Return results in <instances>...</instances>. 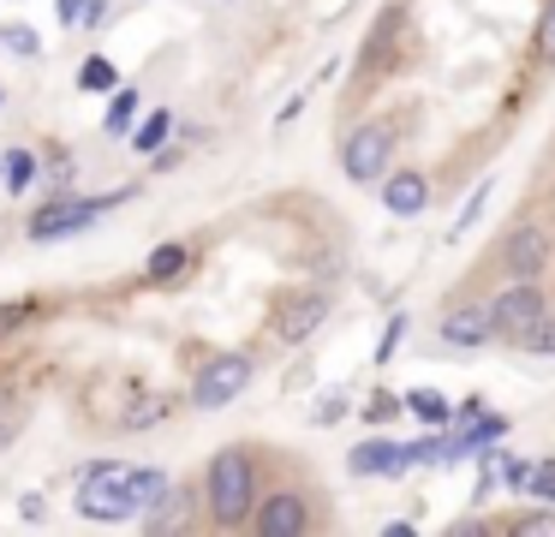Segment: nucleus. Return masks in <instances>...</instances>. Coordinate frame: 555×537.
Here are the masks:
<instances>
[{
	"label": "nucleus",
	"mask_w": 555,
	"mask_h": 537,
	"mask_svg": "<svg viewBox=\"0 0 555 537\" xmlns=\"http://www.w3.org/2000/svg\"><path fill=\"white\" fill-rule=\"evenodd\" d=\"M209 520L216 525H245L251 520V501H257V465L245 448H221L216 460H209Z\"/></svg>",
	"instance_id": "nucleus-1"
},
{
	"label": "nucleus",
	"mask_w": 555,
	"mask_h": 537,
	"mask_svg": "<svg viewBox=\"0 0 555 537\" xmlns=\"http://www.w3.org/2000/svg\"><path fill=\"white\" fill-rule=\"evenodd\" d=\"M78 513L96 525H120L138 513L132 501V465H114V460H96L85 472V484H78Z\"/></svg>",
	"instance_id": "nucleus-2"
},
{
	"label": "nucleus",
	"mask_w": 555,
	"mask_h": 537,
	"mask_svg": "<svg viewBox=\"0 0 555 537\" xmlns=\"http://www.w3.org/2000/svg\"><path fill=\"white\" fill-rule=\"evenodd\" d=\"M251 358L245 353H221V358H209L204 370H197V382H192V406H204V412H221V406H233L245 388H251Z\"/></svg>",
	"instance_id": "nucleus-3"
},
{
	"label": "nucleus",
	"mask_w": 555,
	"mask_h": 537,
	"mask_svg": "<svg viewBox=\"0 0 555 537\" xmlns=\"http://www.w3.org/2000/svg\"><path fill=\"white\" fill-rule=\"evenodd\" d=\"M388 155H395V126H388V119H364L347 138V150H340V174H347L352 186H371L388 167Z\"/></svg>",
	"instance_id": "nucleus-4"
},
{
	"label": "nucleus",
	"mask_w": 555,
	"mask_h": 537,
	"mask_svg": "<svg viewBox=\"0 0 555 537\" xmlns=\"http://www.w3.org/2000/svg\"><path fill=\"white\" fill-rule=\"evenodd\" d=\"M114 203H120V191H108V197H54V203H42L37 215H30V227L25 233L37 239H61V233H78V227H90L96 215H108Z\"/></svg>",
	"instance_id": "nucleus-5"
},
{
	"label": "nucleus",
	"mask_w": 555,
	"mask_h": 537,
	"mask_svg": "<svg viewBox=\"0 0 555 537\" xmlns=\"http://www.w3.org/2000/svg\"><path fill=\"white\" fill-rule=\"evenodd\" d=\"M531 317H543V293H538V281H514L502 298L490 305V329L502 334V341H514L519 329H526Z\"/></svg>",
	"instance_id": "nucleus-6"
},
{
	"label": "nucleus",
	"mask_w": 555,
	"mask_h": 537,
	"mask_svg": "<svg viewBox=\"0 0 555 537\" xmlns=\"http://www.w3.org/2000/svg\"><path fill=\"white\" fill-rule=\"evenodd\" d=\"M323 317H328V298H323V293H293L287 305L275 310V341L299 346L305 334H317V329H323Z\"/></svg>",
	"instance_id": "nucleus-7"
},
{
	"label": "nucleus",
	"mask_w": 555,
	"mask_h": 537,
	"mask_svg": "<svg viewBox=\"0 0 555 537\" xmlns=\"http://www.w3.org/2000/svg\"><path fill=\"white\" fill-rule=\"evenodd\" d=\"M305 525H311V508H305V496H293V489H281V496H269L263 508H257V532L263 537H299Z\"/></svg>",
	"instance_id": "nucleus-8"
},
{
	"label": "nucleus",
	"mask_w": 555,
	"mask_h": 537,
	"mask_svg": "<svg viewBox=\"0 0 555 537\" xmlns=\"http://www.w3.org/2000/svg\"><path fill=\"white\" fill-rule=\"evenodd\" d=\"M543 263H550V233H543L538 221H526L507 239V274H514V281H538Z\"/></svg>",
	"instance_id": "nucleus-9"
},
{
	"label": "nucleus",
	"mask_w": 555,
	"mask_h": 537,
	"mask_svg": "<svg viewBox=\"0 0 555 537\" xmlns=\"http://www.w3.org/2000/svg\"><path fill=\"white\" fill-rule=\"evenodd\" d=\"M347 472L352 477H395V472H406V448L400 442H359V448L347 453Z\"/></svg>",
	"instance_id": "nucleus-10"
},
{
	"label": "nucleus",
	"mask_w": 555,
	"mask_h": 537,
	"mask_svg": "<svg viewBox=\"0 0 555 537\" xmlns=\"http://www.w3.org/2000/svg\"><path fill=\"white\" fill-rule=\"evenodd\" d=\"M383 203H388V215H424V203H430V179H424L418 167H395V174L383 179Z\"/></svg>",
	"instance_id": "nucleus-11"
},
{
	"label": "nucleus",
	"mask_w": 555,
	"mask_h": 537,
	"mask_svg": "<svg viewBox=\"0 0 555 537\" xmlns=\"http://www.w3.org/2000/svg\"><path fill=\"white\" fill-rule=\"evenodd\" d=\"M490 305H460V310H448L442 317V341L448 346H483L490 341Z\"/></svg>",
	"instance_id": "nucleus-12"
},
{
	"label": "nucleus",
	"mask_w": 555,
	"mask_h": 537,
	"mask_svg": "<svg viewBox=\"0 0 555 537\" xmlns=\"http://www.w3.org/2000/svg\"><path fill=\"white\" fill-rule=\"evenodd\" d=\"M185 263H192V251H185V245H156V251H150V263H144V281L168 286V281H180V274H185Z\"/></svg>",
	"instance_id": "nucleus-13"
},
{
	"label": "nucleus",
	"mask_w": 555,
	"mask_h": 537,
	"mask_svg": "<svg viewBox=\"0 0 555 537\" xmlns=\"http://www.w3.org/2000/svg\"><path fill=\"white\" fill-rule=\"evenodd\" d=\"M132 119H138V90H108V114H102V131H108V138H126V131H132Z\"/></svg>",
	"instance_id": "nucleus-14"
},
{
	"label": "nucleus",
	"mask_w": 555,
	"mask_h": 537,
	"mask_svg": "<svg viewBox=\"0 0 555 537\" xmlns=\"http://www.w3.org/2000/svg\"><path fill=\"white\" fill-rule=\"evenodd\" d=\"M78 90H90V95H108V90H120V66H114L108 54H90L85 66H78Z\"/></svg>",
	"instance_id": "nucleus-15"
},
{
	"label": "nucleus",
	"mask_w": 555,
	"mask_h": 537,
	"mask_svg": "<svg viewBox=\"0 0 555 537\" xmlns=\"http://www.w3.org/2000/svg\"><path fill=\"white\" fill-rule=\"evenodd\" d=\"M0 179H7L13 197H18V191H30V186H37V155H30V150H7V155H0Z\"/></svg>",
	"instance_id": "nucleus-16"
},
{
	"label": "nucleus",
	"mask_w": 555,
	"mask_h": 537,
	"mask_svg": "<svg viewBox=\"0 0 555 537\" xmlns=\"http://www.w3.org/2000/svg\"><path fill=\"white\" fill-rule=\"evenodd\" d=\"M162 496H168V472H162V465H132V501H138V513L156 508Z\"/></svg>",
	"instance_id": "nucleus-17"
},
{
	"label": "nucleus",
	"mask_w": 555,
	"mask_h": 537,
	"mask_svg": "<svg viewBox=\"0 0 555 537\" xmlns=\"http://www.w3.org/2000/svg\"><path fill=\"white\" fill-rule=\"evenodd\" d=\"M514 346H519V353H531V358L555 353V317H550V310H543V317H531L526 329L514 334Z\"/></svg>",
	"instance_id": "nucleus-18"
},
{
	"label": "nucleus",
	"mask_w": 555,
	"mask_h": 537,
	"mask_svg": "<svg viewBox=\"0 0 555 537\" xmlns=\"http://www.w3.org/2000/svg\"><path fill=\"white\" fill-rule=\"evenodd\" d=\"M168 131H173V114L162 107V114H144V126H132L126 138H132V150H144V155H156L162 143H168Z\"/></svg>",
	"instance_id": "nucleus-19"
},
{
	"label": "nucleus",
	"mask_w": 555,
	"mask_h": 537,
	"mask_svg": "<svg viewBox=\"0 0 555 537\" xmlns=\"http://www.w3.org/2000/svg\"><path fill=\"white\" fill-rule=\"evenodd\" d=\"M400 412H418L424 424H448V418H454V406H448L436 388H412L406 400H400Z\"/></svg>",
	"instance_id": "nucleus-20"
},
{
	"label": "nucleus",
	"mask_w": 555,
	"mask_h": 537,
	"mask_svg": "<svg viewBox=\"0 0 555 537\" xmlns=\"http://www.w3.org/2000/svg\"><path fill=\"white\" fill-rule=\"evenodd\" d=\"M168 412H173V400H168V394H144V400H138L132 412L120 418V424H126V430H150V424H162Z\"/></svg>",
	"instance_id": "nucleus-21"
},
{
	"label": "nucleus",
	"mask_w": 555,
	"mask_h": 537,
	"mask_svg": "<svg viewBox=\"0 0 555 537\" xmlns=\"http://www.w3.org/2000/svg\"><path fill=\"white\" fill-rule=\"evenodd\" d=\"M0 54H42V42H37V30H25V24H18V30H13V24H0Z\"/></svg>",
	"instance_id": "nucleus-22"
},
{
	"label": "nucleus",
	"mask_w": 555,
	"mask_h": 537,
	"mask_svg": "<svg viewBox=\"0 0 555 537\" xmlns=\"http://www.w3.org/2000/svg\"><path fill=\"white\" fill-rule=\"evenodd\" d=\"M538 60H543V66H555V0L543 7V18H538Z\"/></svg>",
	"instance_id": "nucleus-23"
},
{
	"label": "nucleus",
	"mask_w": 555,
	"mask_h": 537,
	"mask_svg": "<svg viewBox=\"0 0 555 537\" xmlns=\"http://www.w3.org/2000/svg\"><path fill=\"white\" fill-rule=\"evenodd\" d=\"M30 317H37V305H30V298H18V305H0V334H13V329H25Z\"/></svg>",
	"instance_id": "nucleus-24"
},
{
	"label": "nucleus",
	"mask_w": 555,
	"mask_h": 537,
	"mask_svg": "<svg viewBox=\"0 0 555 537\" xmlns=\"http://www.w3.org/2000/svg\"><path fill=\"white\" fill-rule=\"evenodd\" d=\"M514 532H526V537H555V513H519Z\"/></svg>",
	"instance_id": "nucleus-25"
},
{
	"label": "nucleus",
	"mask_w": 555,
	"mask_h": 537,
	"mask_svg": "<svg viewBox=\"0 0 555 537\" xmlns=\"http://www.w3.org/2000/svg\"><path fill=\"white\" fill-rule=\"evenodd\" d=\"M531 496H543V501H555V460H543V465H531Z\"/></svg>",
	"instance_id": "nucleus-26"
},
{
	"label": "nucleus",
	"mask_w": 555,
	"mask_h": 537,
	"mask_svg": "<svg viewBox=\"0 0 555 537\" xmlns=\"http://www.w3.org/2000/svg\"><path fill=\"white\" fill-rule=\"evenodd\" d=\"M395 412H400V400H395V394H371V406H364V418H371V424H388Z\"/></svg>",
	"instance_id": "nucleus-27"
},
{
	"label": "nucleus",
	"mask_w": 555,
	"mask_h": 537,
	"mask_svg": "<svg viewBox=\"0 0 555 537\" xmlns=\"http://www.w3.org/2000/svg\"><path fill=\"white\" fill-rule=\"evenodd\" d=\"M400 334H406V317H395V322H388V329H383V346H376V365H388V358H395Z\"/></svg>",
	"instance_id": "nucleus-28"
},
{
	"label": "nucleus",
	"mask_w": 555,
	"mask_h": 537,
	"mask_svg": "<svg viewBox=\"0 0 555 537\" xmlns=\"http://www.w3.org/2000/svg\"><path fill=\"white\" fill-rule=\"evenodd\" d=\"M483 197H490V186H478V191H472V203H466V209H460V221H454V239H460V233H466V227H472V221H478V209H483Z\"/></svg>",
	"instance_id": "nucleus-29"
},
{
	"label": "nucleus",
	"mask_w": 555,
	"mask_h": 537,
	"mask_svg": "<svg viewBox=\"0 0 555 537\" xmlns=\"http://www.w3.org/2000/svg\"><path fill=\"white\" fill-rule=\"evenodd\" d=\"M102 18H108V0H85V18H78V30H102Z\"/></svg>",
	"instance_id": "nucleus-30"
},
{
	"label": "nucleus",
	"mask_w": 555,
	"mask_h": 537,
	"mask_svg": "<svg viewBox=\"0 0 555 537\" xmlns=\"http://www.w3.org/2000/svg\"><path fill=\"white\" fill-rule=\"evenodd\" d=\"M54 12H61L66 30H78V18H85V0H54Z\"/></svg>",
	"instance_id": "nucleus-31"
},
{
	"label": "nucleus",
	"mask_w": 555,
	"mask_h": 537,
	"mask_svg": "<svg viewBox=\"0 0 555 537\" xmlns=\"http://www.w3.org/2000/svg\"><path fill=\"white\" fill-rule=\"evenodd\" d=\"M340 412H347V400H340V394H328V400L323 406H317V424H335V418Z\"/></svg>",
	"instance_id": "nucleus-32"
}]
</instances>
